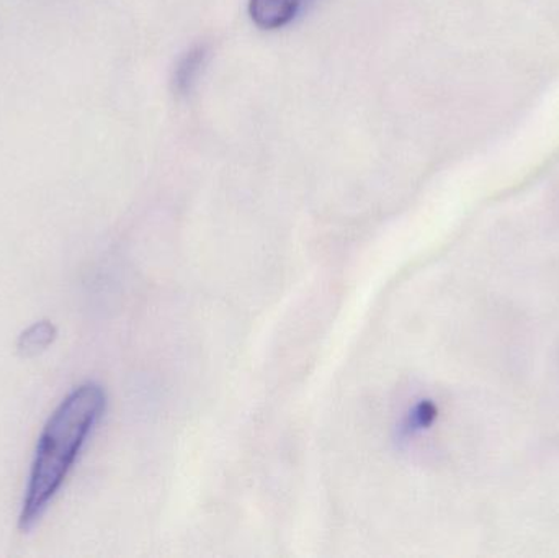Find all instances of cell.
Instances as JSON below:
<instances>
[{
	"label": "cell",
	"mask_w": 559,
	"mask_h": 558,
	"mask_svg": "<svg viewBox=\"0 0 559 558\" xmlns=\"http://www.w3.org/2000/svg\"><path fill=\"white\" fill-rule=\"evenodd\" d=\"M105 403L107 399L104 389L88 382L72 390L52 413L36 446L35 461L20 513V530H32L45 514L49 501L64 484L85 441L100 422Z\"/></svg>",
	"instance_id": "obj_1"
},
{
	"label": "cell",
	"mask_w": 559,
	"mask_h": 558,
	"mask_svg": "<svg viewBox=\"0 0 559 558\" xmlns=\"http://www.w3.org/2000/svg\"><path fill=\"white\" fill-rule=\"evenodd\" d=\"M312 0H251L249 13L259 28L278 29L295 22Z\"/></svg>",
	"instance_id": "obj_2"
},
{
	"label": "cell",
	"mask_w": 559,
	"mask_h": 558,
	"mask_svg": "<svg viewBox=\"0 0 559 558\" xmlns=\"http://www.w3.org/2000/svg\"><path fill=\"white\" fill-rule=\"evenodd\" d=\"M206 61H209V48L206 46H195V48L187 51L174 69V91L179 95L189 94L195 85L200 72L205 68Z\"/></svg>",
	"instance_id": "obj_3"
},
{
	"label": "cell",
	"mask_w": 559,
	"mask_h": 558,
	"mask_svg": "<svg viewBox=\"0 0 559 558\" xmlns=\"http://www.w3.org/2000/svg\"><path fill=\"white\" fill-rule=\"evenodd\" d=\"M56 336H58V330L51 321H38L20 334L16 349L23 357L38 356L55 343Z\"/></svg>",
	"instance_id": "obj_4"
},
{
	"label": "cell",
	"mask_w": 559,
	"mask_h": 558,
	"mask_svg": "<svg viewBox=\"0 0 559 558\" xmlns=\"http://www.w3.org/2000/svg\"><path fill=\"white\" fill-rule=\"evenodd\" d=\"M436 416V406L432 403H423V405L417 406L416 413H414L413 419H411V426L413 428H427V426L432 425Z\"/></svg>",
	"instance_id": "obj_5"
}]
</instances>
